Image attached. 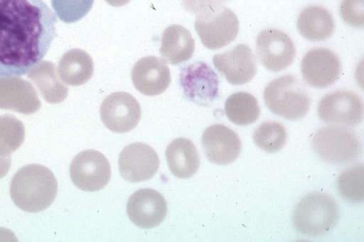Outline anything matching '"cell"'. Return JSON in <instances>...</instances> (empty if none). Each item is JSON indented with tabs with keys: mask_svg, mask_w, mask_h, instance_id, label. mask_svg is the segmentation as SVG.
<instances>
[{
	"mask_svg": "<svg viewBox=\"0 0 364 242\" xmlns=\"http://www.w3.org/2000/svg\"><path fill=\"white\" fill-rule=\"evenodd\" d=\"M195 28L203 44L209 50H216L237 38L240 21L232 11L220 6L198 14Z\"/></svg>",
	"mask_w": 364,
	"mask_h": 242,
	"instance_id": "6",
	"label": "cell"
},
{
	"mask_svg": "<svg viewBox=\"0 0 364 242\" xmlns=\"http://www.w3.org/2000/svg\"><path fill=\"white\" fill-rule=\"evenodd\" d=\"M58 70L63 82L71 86H80L93 77L95 64L86 52L73 48L62 57Z\"/></svg>",
	"mask_w": 364,
	"mask_h": 242,
	"instance_id": "23",
	"label": "cell"
},
{
	"mask_svg": "<svg viewBox=\"0 0 364 242\" xmlns=\"http://www.w3.org/2000/svg\"><path fill=\"white\" fill-rule=\"evenodd\" d=\"M301 35L311 41L328 39L335 31V22L330 12L321 6H311L305 9L297 20Z\"/></svg>",
	"mask_w": 364,
	"mask_h": 242,
	"instance_id": "22",
	"label": "cell"
},
{
	"mask_svg": "<svg viewBox=\"0 0 364 242\" xmlns=\"http://www.w3.org/2000/svg\"><path fill=\"white\" fill-rule=\"evenodd\" d=\"M311 145L318 158L334 165L351 163L362 151L358 136L351 129L338 125L323 127L316 131Z\"/></svg>",
	"mask_w": 364,
	"mask_h": 242,
	"instance_id": "5",
	"label": "cell"
},
{
	"mask_svg": "<svg viewBox=\"0 0 364 242\" xmlns=\"http://www.w3.org/2000/svg\"><path fill=\"white\" fill-rule=\"evenodd\" d=\"M264 101L272 114L290 121L304 117L311 102L305 85L291 75L269 82L264 91Z\"/></svg>",
	"mask_w": 364,
	"mask_h": 242,
	"instance_id": "4",
	"label": "cell"
},
{
	"mask_svg": "<svg viewBox=\"0 0 364 242\" xmlns=\"http://www.w3.org/2000/svg\"><path fill=\"white\" fill-rule=\"evenodd\" d=\"M27 77L48 103L58 104L67 99L68 87L60 80L54 63L41 62L30 70Z\"/></svg>",
	"mask_w": 364,
	"mask_h": 242,
	"instance_id": "21",
	"label": "cell"
},
{
	"mask_svg": "<svg viewBox=\"0 0 364 242\" xmlns=\"http://www.w3.org/2000/svg\"><path fill=\"white\" fill-rule=\"evenodd\" d=\"M363 178V163L343 171L338 180V188L341 197L352 204L362 202L364 198Z\"/></svg>",
	"mask_w": 364,
	"mask_h": 242,
	"instance_id": "26",
	"label": "cell"
},
{
	"mask_svg": "<svg viewBox=\"0 0 364 242\" xmlns=\"http://www.w3.org/2000/svg\"><path fill=\"white\" fill-rule=\"evenodd\" d=\"M215 67L234 85L250 82L256 75L257 62L251 48L240 44L233 50L213 57Z\"/></svg>",
	"mask_w": 364,
	"mask_h": 242,
	"instance_id": "16",
	"label": "cell"
},
{
	"mask_svg": "<svg viewBox=\"0 0 364 242\" xmlns=\"http://www.w3.org/2000/svg\"><path fill=\"white\" fill-rule=\"evenodd\" d=\"M166 158L171 172L180 179L193 177L200 165L196 145L186 138H179L171 141L166 149Z\"/></svg>",
	"mask_w": 364,
	"mask_h": 242,
	"instance_id": "20",
	"label": "cell"
},
{
	"mask_svg": "<svg viewBox=\"0 0 364 242\" xmlns=\"http://www.w3.org/2000/svg\"><path fill=\"white\" fill-rule=\"evenodd\" d=\"M130 221L143 229L160 225L167 214V204L164 197L153 189H141L130 197L127 206Z\"/></svg>",
	"mask_w": 364,
	"mask_h": 242,
	"instance_id": "14",
	"label": "cell"
},
{
	"mask_svg": "<svg viewBox=\"0 0 364 242\" xmlns=\"http://www.w3.org/2000/svg\"><path fill=\"white\" fill-rule=\"evenodd\" d=\"M58 189L53 172L41 165H26L14 175L11 183V196L21 210L36 213L49 208L56 199Z\"/></svg>",
	"mask_w": 364,
	"mask_h": 242,
	"instance_id": "2",
	"label": "cell"
},
{
	"mask_svg": "<svg viewBox=\"0 0 364 242\" xmlns=\"http://www.w3.org/2000/svg\"><path fill=\"white\" fill-rule=\"evenodd\" d=\"M342 19L349 26L363 28L364 26V0H343L340 6Z\"/></svg>",
	"mask_w": 364,
	"mask_h": 242,
	"instance_id": "29",
	"label": "cell"
},
{
	"mask_svg": "<svg viewBox=\"0 0 364 242\" xmlns=\"http://www.w3.org/2000/svg\"><path fill=\"white\" fill-rule=\"evenodd\" d=\"M100 115L107 128L124 133L139 125L142 111L139 102L132 94L117 92L109 95L103 101Z\"/></svg>",
	"mask_w": 364,
	"mask_h": 242,
	"instance_id": "10",
	"label": "cell"
},
{
	"mask_svg": "<svg viewBox=\"0 0 364 242\" xmlns=\"http://www.w3.org/2000/svg\"><path fill=\"white\" fill-rule=\"evenodd\" d=\"M253 139L257 146L268 153L280 151L287 140V132L285 127L276 121H268L262 123L255 131Z\"/></svg>",
	"mask_w": 364,
	"mask_h": 242,
	"instance_id": "25",
	"label": "cell"
},
{
	"mask_svg": "<svg viewBox=\"0 0 364 242\" xmlns=\"http://www.w3.org/2000/svg\"><path fill=\"white\" fill-rule=\"evenodd\" d=\"M202 146L206 158L213 163L220 165L235 162L242 150L238 134L222 124L213 125L204 131Z\"/></svg>",
	"mask_w": 364,
	"mask_h": 242,
	"instance_id": "15",
	"label": "cell"
},
{
	"mask_svg": "<svg viewBox=\"0 0 364 242\" xmlns=\"http://www.w3.org/2000/svg\"><path fill=\"white\" fill-rule=\"evenodd\" d=\"M225 114L232 123L247 126L256 122L260 116V108L255 97L245 92L232 94L225 104Z\"/></svg>",
	"mask_w": 364,
	"mask_h": 242,
	"instance_id": "24",
	"label": "cell"
},
{
	"mask_svg": "<svg viewBox=\"0 0 364 242\" xmlns=\"http://www.w3.org/2000/svg\"><path fill=\"white\" fill-rule=\"evenodd\" d=\"M134 87L148 96L164 92L171 84V72L166 62L156 57H148L136 62L132 70Z\"/></svg>",
	"mask_w": 364,
	"mask_h": 242,
	"instance_id": "18",
	"label": "cell"
},
{
	"mask_svg": "<svg viewBox=\"0 0 364 242\" xmlns=\"http://www.w3.org/2000/svg\"><path fill=\"white\" fill-rule=\"evenodd\" d=\"M301 72L304 81L309 86L326 88L340 77L341 63L338 56L328 48H314L304 55Z\"/></svg>",
	"mask_w": 364,
	"mask_h": 242,
	"instance_id": "13",
	"label": "cell"
},
{
	"mask_svg": "<svg viewBox=\"0 0 364 242\" xmlns=\"http://www.w3.org/2000/svg\"><path fill=\"white\" fill-rule=\"evenodd\" d=\"M70 173L75 186L86 192L103 189L109 183L112 175L109 160L96 150H86L75 156Z\"/></svg>",
	"mask_w": 364,
	"mask_h": 242,
	"instance_id": "8",
	"label": "cell"
},
{
	"mask_svg": "<svg viewBox=\"0 0 364 242\" xmlns=\"http://www.w3.org/2000/svg\"><path fill=\"white\" fill-rule=\"evenodd\" d=\"M196 51L191 33L183 26L172 25L162 35L160 53L169 64L177 65L189 61Z\"/></svg>",
	"mask_w": 364,
	"mask_h": 242,
	"instance_id": "19",
	"label": "cell"
},
{
	"mask_svg": "<svg viewBox=\"0 0 364 242\" xmlns=\"http://www.w3.org/2000/svg\"><path fill=\"white\" fill-rule=\"evenodd\" d=\"M23 123L11 115L0 116V145L11 153L16 152L25 138Z\"/></svg>",
	"mask_w": 364,
	"mask_h": 242,
	"instance_id": "27",
	"label": "cell"
},
{
	"mask_svg": "<svg viewBox=\"0 0 364 242\" xmlns=\"http://www.w3.org/2000/svg\"><path fill=\"white\" fill-rule=\"evenodd\" d=\"M292 39L277 28L262 31L257 38V54L260 62L268 70L279 72L288 68L296 57Z\"/></svg>",
	"mask_w": 364,
	"mask_h": 242,
	"instance_id": "9",
	"label": "cell"
},
{
	"mask_svg": "<svg viewBox=\"0 0 364 242\" xmlns=\"http://www.w3.org/2000/svg\"><path fill=\"white\" fill-rule=\"evenodd\" d=\"M179 80L186 98L196 104L207 106L218 97V75L205 62H198L182 68Z\"/></svg>",
	"mask_w": 364,
	"mask_h": 242,
	"instance_id": "11",
	"label": "cell"
},
{
	"mask_svg": "<svg viewBox=\"0 0 364 242\" xmlns=\"http://www.w3.org/2000/svg\"><path fill=\"white\" fill-rule=\"evenodd\" d=\"M95 0H52L58 18L65 23H74L84 18L92 9Z\"/></svg>",
	"mask_w": 364,
	"mask_h": 242,
	"instance_id": "28",
	"label": "cell"
},
{
	"mask_svg": "<svg viewBox=\"0 0 364 242\" xmlns=\"http://www.w3.org/2000/svg\"><path fill=\"white\" fill-rule=\"evenodd\" d=\"M11 154L0 145V179L4 178L10 170L11 166Z\"/></svg>",
	"mask_w": 364,
	"mask_h": 242,
	"instance_id": "31",
	"label": "cell"
},
{
	"mask_svg": "<svg viewBox=\"0 0 364 242\" xmlns=\"http://www.w3.org/2000/svg\"><path fill=\"white\" fill-rule=\"evenodd\" d=\"M105 1L111 6L119 8L127 5L130 0H105Z\"/></svg>",
	"mask_w": 364,
	"mask_h": 242,
	"instance_id": "32",
	"label": "cell"
},
{
	"mask_svg": "<svg viewBox=\"0 0 364 242\" xmlns=\"http://www.w3.org/2000/svg\"><path fill=\"white\" fill-rule=\"evenodd\" d=\"M41 106L37 92L30 82L16 76L0 77V109L31 115Z\"/></svg>",
	"mask_w": 364,
	"mask_h": 242,
	"instance_id": "17",
	"label": "cell"
},
{
	"mask_svg": "<svg viewBox=\"0 0 364 242\" xmlns=\"http://www.w3.org/2000/svg\"><path fill=\"white\" fill-rule=\"evenodd\" d=\"M338 218L336 202L326 193L313 192L299 202L294 210L292 221L298 232L317 236L333 230Z\"/></svg>",
	"mask_w": 364,
	"mask_h": 242,
	"instance_id": "3",
	"label": "cell"
},
{
	"mask_svg": "<svg viewBox=\"0 0 364 242\" xmlns=\"http://www.w3.org/2000/svg\"><path fill=\"white\" fill-rule=\"evenodd\" d=\"M160 161L156 152L144 143L128 145L120 153L119 167L122 177L130 182L151 179L159 170Z\"/></svg>",
	"mask_w": 364,
	"mask_h": 242,
	"instance_id": "12",
	"label": "cell"
},
{
	"mask_svg": "<svg viewBox=\"0 0 364 242\" xmlns=\"http://www.w3.org/2000/svg\"><path fill=\"white\" fill-rule=\"evenodd\" d=\"M229 0H181L184 9L191 14L198 15L202 12L223 6Z\"/></svg>",
	"mask_w": 364,
	"mask_h": 242,
	"instance_id": "30",
	"label": "cell"
},
{
	"mask_svg": "<svg viewBox=\"0 0 364 242\" xmlns=\"http://www.w3.org/2000/svg\"><path fill=\"white\" fill-rule=\"evenodd\" d=\"M57 23L43 0H0V76H23L41 62Z\"/></svg>",
	"mask_w": 364,
	"mask_h": 242,
	"instance_id": "1",
	"label": "cell"
},
{
	"mask_svg": "<svg viewBox=\"0 0 364 242\" xmlns=\"http://www.w3.org/2000/svg\"><path fill=\"white\" fill-rule=\"evenodd\" d=\"M317 113L326 123L355 126L363 120V101L353 92L338 90L324 97L318 104Z\"/></svg>",
	"mask_w": 364,
	"mask_h": 242,
	"instance_id": "7",
	"label": "cell"
}]
</instances>
